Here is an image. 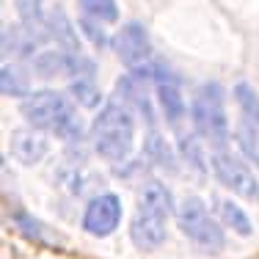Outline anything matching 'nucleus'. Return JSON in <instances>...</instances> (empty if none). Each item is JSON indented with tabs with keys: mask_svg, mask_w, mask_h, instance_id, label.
Here are the masks:
<instances>
[{
	"mask_svg": "<svg viewBox=\"0 0 259 259\" xmlns=\"http://www.w3.org/2000/svg\"><path fill=\"white\" fill-rule=\"evenodd\" d=\"M138 209H149L163 218H171L174 215V196L160 180H149L138 193Z\"/></svg>",
	"mask_w": 259,
	"mask_h": 259,
	"instance_id": "nucleus-11",
	"label": "nucleus"
},
{
	"mask_svg": "<svg viewBox=\"0 0 259 259\" xmlns=\"http://www.w3.org/2000/svg\"><path fill=\"white\" fill-rule=\"evenodd\" d=\"M91 141H94L97 155L119 163L133 152L135 141V119L133 113L121 102H108L97 113L94 124H91Z\"/></svg>",
	"mask_w": 259,
	"mask_h": 259,
	"instance_id": "nucleus-1",
	"label": "nucleus"
},
{
	"mask_svg": "<svg viewBox=\"0 0 259 259\" xmlns=\"http://www.w3.org/2000/svg\"><path fill=\"white\" fill-rule=\"evenodd\" d=\"M47 25H50V33H53L58 41H64L69 50H77V36H75V30L69 28V20H66L64 11H53Z\"/></svg>",
	"mask_w": 259,
	"mask_h": 259,
	"instance_id": "nucleus-15",
	"label": "nucleus"
},
{
	"mask_svg": "<svg viewBox=\"0 0 259 259\" xmlns=\"http://www.w3.org/2000/svg\"><path fill=\"white\" fill-rule=\"evenodd\" d=\"M69 94L75 97L80 105H85V108H94V105H100V91H97V85L91 83V80H85V77L72 80Z\"/></svg>",
	"mask_w": 259,
	"mask_h": 259,
	"instance_id": "nucleus-16",
	"label": "nucleus"
},
{
	"mask_svg": "<svg viewBox=\"0 0 259 259\" xmlns=\"http://www.w3.org/2000/svg\"><path fill=\"white\" fill-rule=\"evenodd\" d=\"M22 116L39 133H53V135H64V138H75L80 133L75 105L58 91L28 94L25 102H22Z\"/></svg>",
	"mask_w": 259,
	"mask_h": 259,
	"instance_id": "nucleus-2",
	"label": "nucleus"
},
{
	"mask_svg": "<svg viewBox=\"0 0 259 259\" xmlns=\"http://www.w3.org/2000/svg\"><path fill=\"white\" fill-rule=\"evenodd\" d=\"M165 221L163 215L149 212V209H135L133 221H130V240L138 251H155L165 243Z\"/></svg>",
	"mask_w": 259,
	"mask_h": 259,
	"instance_id": "nucleus-9",
	"label": "nucleus"
},
{
	"mask_svg": "<svg viewBox=\"0 0 259 259\" xmlns=\"http://www.w3.org/2000/svg\"><path fill=\"white\" fill-rule=\"evenodd\" d=\"M3 91L6 94H28V80L20 75V72L14 69L11 64L3 66Z\"/></svg>",
	"mask_w": 259,
	"mask_h": 259,
	"instance_id": "nucleus-18",
	"label": "nucleus"
},
{
	"mask_svg": "<svg viewBox=\"0 0 259 259\" xmlns=\"http://www.w3.org/2000/svg\"><path fill=\"white\" fill-rule=\"evenodd\" d=\"M80 11L89 20H97L102 25H110V22L119 20V3L116 0H80Z\"/></svg>",
	"mask_w": 259,
	"mask_h": 259,
	"instance_id": "nucleus-14",
	"label": "nucleus"
},
{
	"mask_svg": "<svg viewBox=\"0 0 259 259\" xmlns=\"http://www.w3.org/2000/svg\"><path fill=\"white\" fill-rule=\"evenodd\" d=\"M11 149H14L17 160L33 165V163H39V160L45 157L47 141L39 135V130H22V133L14 135V141H11Z\"/></svg>",
	"mask_w": 259,
	"mask_h": 259,
	"instance_id": "nucleus-12",
	"label": "nucleus"
},
{
	"mask_svg": "<svg viewBox=\"0 0 259 259\" xmlns=\"http://www.w3.org/2000/svg\"><path fill=\"white\" fill-rule=\"evenodd\" d=\"M193 124L199 135H204L215 149H226L229 141V121L224 113V94L218 83H207L199 89L193 100Z\"/></svg>",
	"mask_w": 259,
	"mask_h": 259,
	"instance_id": "nucleus-3",
	"label": "nucleus"
},
{
	"mask_svg": "<svg viewBox=\"0 0 259 259\" xmlns=\"http://www.w3.org/2000/svg\"><path fill=\"white\" fill-rule=\"evenodd\" d=\"M121 224V199L116 193H100L85 204L83 229L94 237H108Z\"/></svg>",
	"mask_w": 259,
	"mask_h": 259,
	"instance_id": "nucleus-7",
	"label": "nucleus"
},
{
	"mask_svg": "<svg viewBox=\"0 0 259 259\" xmlns=\"http://www.w3.org/2000/svg\"><path fill=\"white\" fill-rule=\"evenodd\" d=\"M212 171L218 177L221 185L237 193L240 199H259V182L254 177V171L248 168L243 157L232 155L229 149H215L212 155Z\"/></svg>",
	"mask_w": 259,
	"mask_h": 259,
	"instance_id": "nucleus-6",
	"label": "nucleus"
},
{
	"mask_svg": "<svg viewBox=\"0 0 259 259\" xmlns=\"http://www.w3.org/2000/svg\"><path fill=\"white\" fill-rule=\"evenodd\" d=\"M113 53L121 58V64L130 66V69H141V66H149L152 58V45L149 36H146V28L141 22H130L113 36Z\"/></svg>",
	"mask_w": 259,
	"mask_h": 259,
	"instance_id": "nucleus-8",
	"label": "nucleus"
},
{
	"mask_svg": "<svg viewBox=\"0 0 259 259\" xmlns=\"http://www.w3.org/2000/svg\"><path fill=\"white\" fill-rule=\"evenodd\" d=\"M215 209H218V221L224 226H229L232 232H237L240 237H251L254 234V226H251V218L245 215V209L240 204H234L229 199H218L215 201Z\"/></svg>",
	"mask_w": 259,
	"mask_h": 259,
	"instance_id": "nucleus-13",
	"label": "nucleus"
},
{
	"mask_svg": "<svg viewBox=\"0 0 259 259\" xmlns=\"http://www.w3.org/2000/svg\"><path fill=\"white\" fill-rule=\"evenodd\" d=\"M152 83H155L160 108L165 110L168 121H180L185 116V102H182V91H180V85H177V80L171 77V72L165 69V66H155V69H152Z\"/></svg>",
	"mask_w": 259,
	"mask_h": 259,
	"instance_id": "nucleus-10",
	"label": "nucleus"
},
{
	"mask_svg": "<svg viewBox=\"0 0 259 259\" xmlns=\"http://www.w3.org/2000/svg\"><path fill=\"white\" fill-rule=\"evenodd\" d=\"M177 224L180 229L185 232V237H190L201 251L207 254H218L224 248L226 237H224V229L221 224L209 215V209L204 207V201L190 196V199L182 201V207L177 209Z\"/></svg>",
	"mask_w": 259,
	"mask_h": 259,
	"instance_id": "nucleus-4",
	"label": "nucleus"
},
{
	"mask_svg": "<svg viewBox=\"0 0 259 259\" xmlns=\"http://www.w3.org/2000/svg\"><path fill=\"white\" fill-rule=\"evenodd\" d=\"M14 218H17V226H20V232L25 234V237L39 240V243H47V240H50V237H47V226H45V224H39L36 218H30L28 212H22V209H20V212H17Z\"/></svg>",
	"mask_w": 259,
	"mask_h": 259,
	"instance_id": "nucleus-17",
	"label": "nucleus"
},
{
	"mask_svg": "<svg viewBox=\"0 0 259 259\" xmlns=\"http://www.w3.org/2000/svg\"><path fill=\"white\" fill-rule=\"evenodd\" d=\"M234 100L240 108L237 133H234L237 146L248 163L259 165V94L248 83H237L234 85Z\"/></svg>",
	"mask_w": 259,
	"mask_h": 259,
	"instance_id": "nucleus-5",
	"label": "nucleus"
},
{
	"mask_svg": "<svg viewBox=\"0 0 259 259\" xmlns=\"http://www.w3.org/2000/svg\"><path fill=\"white\" fill-rule=\"evenodd\" d=\"M180 152L193 168L204 171V157H201V149H199V144H196V138H182L180 141Z\"/></svg>",
	"mask_w": 259,
	"mask_h": 259,
	"instance_id": "nucleus-19",
	"label": "nucleus"
}]
</instances>
